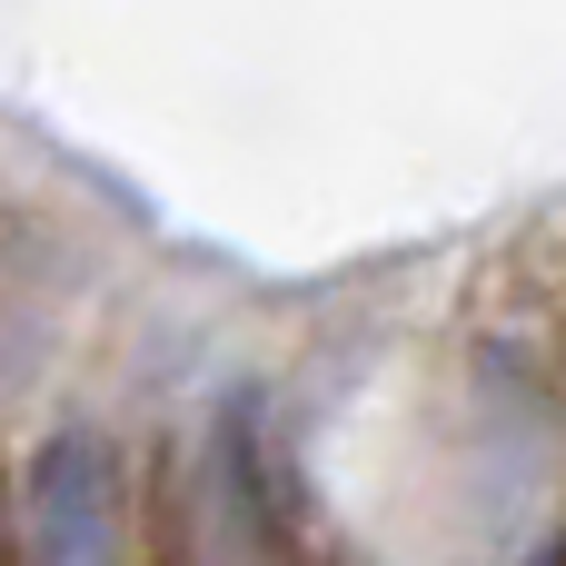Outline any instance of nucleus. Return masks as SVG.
<instances>
[{"label":"nucleus","mask_w":566,"mask_h":566,"mask_svg":"<svg viewBox=\"0 0 566 566\" xmlns=\"http://www.w3.org/2000/svg\"><path fill=\"white\" fill-rule=\"evenodd\" d=\"M20 557L30 566H119V468L99 438H50L20 478Z\"/></svg>","instance_id":"1"}]
</instances>
